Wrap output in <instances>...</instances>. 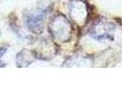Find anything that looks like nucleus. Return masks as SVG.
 Segmentation results:
<instances>
[{"label": "nucleus", "instance_id": "nucleus-1", "mask_svg": "<svg viewBox=\"0 0 122 110\" xmlns=\"http://www.w3.org/2000/svg\"><path fill=\"white\" fill-rule=\"evenodd\" d=\"M5 51H6V49H4V48H0V58L2 57V55L5 53Z\"/></svg>", "mask_w": 122, "mask_h": 110}]
</instances>
